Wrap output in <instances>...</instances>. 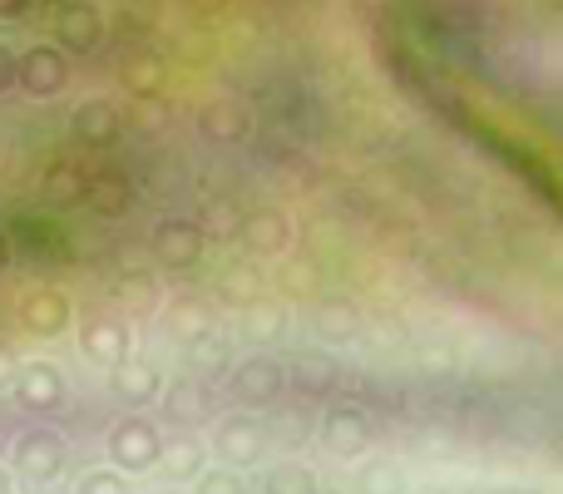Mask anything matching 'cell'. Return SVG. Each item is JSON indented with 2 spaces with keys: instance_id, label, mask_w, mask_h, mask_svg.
Returning a JSON list of instances; mask_svg holds the SVG:
<instances>
[{
  "instance_id": "obj_6",
  "label": "cell",
  "mask_w": 563,
  "mask_h": 494,
  "mask_svg": "<svg viewBox=\"0 0 563 494\" xmlns=\"http://www.w3.org/2000/svg\"><path fill=\"white\" fill-rule=\"evenodd\" d=\"M233 386L247 406H267V400H277L282 391H287V371H282L273 356H253L247 366H238Z\"/></svg>"
},
{
  "instance_id": "obj_14",
  "label": "cell",
  "mask_w": 563,
  "mask_h": 494,
  "mask_svg": "<svg viewBox=\"0 0 563 494\" xmlns=\"http://www.w3.org/2000/svg\"><path fill=\"white\" fill-rule=\"evenodd\" d=\"M65 321H69V301L59 297V292H35V297H25V327L35 331V337H55Z\"/></svg>"
},
{
  "instance_id": "obj_25",
  "label": "cell",
  "mask_w": 563,
  "mask_h": 494,
  "mask_svg": "<svg viewBox=\"0 0 563 494\" xmlns=\"http://www.w3.org/2000/svg\"><path fill=\"white\" fill-rule=\"evenodd\" d=\"M10 79H15V55L0 45V89H10Z\"/></svg>"
},
{
  "instance_id": "obj_24",
  "label": "cell",
  "mask_w": 563,
  "mask_h": 494,
  "mask_svg": "<svg viewBox=\"0 0 563 494\" xmlns=\"http://www.w3.org/2000/svg\"><path fill=\"white\" fill-rule=\"evenodd\" d=\"M154 79H158L154 65H134V69H129V85H134L139 95H154Z\"/></svg>"
},
{
  "instance_id": "obj_7",
  "label": "cell",
  "mask_w": 563,
  "mask_h": 494,
  "mask_svg": "<svg viewBox=\"0 0 563 494\" xmlns=\"http://www.w3.org/2000/svg\"><path fill=\"white\" fill-rule=\"evenodd\" d=\"M15 400L25 410H55L65 400V376L55 366H45V361H35V366H25L15 376Z\"/></svg>"
},
{
  "instance_id": "obj_15",
  "label": "cell",
  "mask_w": 563,
  "mask_h": 494,
  "mask_svg": "<svg viewBox=\"0 0 563 494\" xmlns=\"http://www.w3.org/2000/svg\"><path fill=\"white\" fill-rule=\"evenodd\" d=\"M203 134L218 139V144H233V139L247 134V114L233 105H208L203 109Z\"/></svg>"
},
{
  "instance_id": "obj_17",
  "label": "cell",
  "mask_w": 563,
  "mask_h": 494,
  "mask_svg": "<svg viewBox=\"0 0 563 494\" xmlns=\"http://www.w3.org/2000/svg\"><path fill=\"white\" fill-rule=\"evenodd\" d=\"M263 494H317V480H311L307 465H297V460H282V465L267 470Z\"/></svg>"
},
{
  "instance_id": "obj_5",
  "label": "cell",
  "mask_w": 563,
  "mask_h": 494,
  "mask_svg": "<svg viewBox=\"0 0 563 494\" xmlns=\"http://www.w3.org/2000/svg\"><path fill=\"white\" fill-rule=\"evenodd\" d=\"M213 450H218V460H223V465H253V460L263 455V426H257V420H247V416L218 420Z\"/></svg>"
},
{
  "instance_id": "obj_9",
  "label": "cell",
  "mask_w": 563,
  "mask_h": 494,
  "mask_svg": "<svg viewBox=\"0 0 563 494\" xmlns=\"http://www.w3.org/2000/svg\"><path fill=\"white\" fill-rule=\"evenodd\" d=\"M79 347H85L95 361H124L129 356V331L119 327L114 317H89Z\"/></svg>"
},
{
  "instance_id": "obj_29",
  "label": "cell",
  "mask_w": 563,
  "mask_h": 494,
  "mask_svg": "<svg viewBox=\"0 0 563 494\" xmlns=\"http://www.w3.org/2000/svg\"><path fill=\"white\" fill-rule=\"evenodd\" d=\"M5 262H10V243L0 238V272H5Z\"/></svg>"
},
{
  "instance_id": "obj_4",
  "label": "cell",
  "mask_w": 563,
  "mask_h": 494,
  "mask_svg": "<svg viewBox=\"0 0 563 494\" xmlns=\"http://www.w3.org/2000/svg\"><path fill=\"white\" fill-rule=\"evenodd\" d=\"M203 243H208V233L194 223V218H168V223H158V233H154V252H158V262H168V267H194V262L203 257Z\"/></svg>"
},
{
  "instance_id": "obj_27",
  "label": "cell",
  "mask_w": 563,
  "mask_h": 494,
  "mask_svg": "<svg viewBox=\"0 0 563 494\" xmlns=\"http://www.w3.org/2000/svg\"><path fill=\"white\" fill-rule=\"evenodd\" d=\"M0 381H10V351L0 347Z\"/></svg>"
},
{
  "instance_id": "obj_10",
  "label": "cell",
  "mask_w": 563,
  "mask_h": 494,
  "mask_svg": "<svg viewBox=\"0 0 563 494\" xmlns=\"http://www.w3.org/2000/svg\"><path fill=\"white\" fill-rule=\"evenodd\" d=\"M75 139L79 144H114L119 139V109L104 99H89L75 109Z\"/></svg>"
},
{
  "instance_id": "obj_28",
  "label": "cell",
  "mask_w": 563,
  "mask_h": 494,
  "mask_svg": "<svg viewBox=\"0 0 563 494\" xmlns=\"http://www.w3.org/2000/svg\"><path fill=\"white\" fill-rule=\"evenodd\" d=\"M20 6H25V0H0V15H15Z\"/></svg>"
},
{
  "instance_id": "obj_2",
  "label": "cell",
  "mask_w": 563,
  "mask_h": 494,
  "mask_svg": "<svg viewBox=\"0 0 563 494\" xmlns=\"http://www.w3.org/2000/svg\"><path fill=\"white\" fill-rule=\"evenodd\" d=\"M15 470L35 485H55L65 475V440L55 430H25L15 440Z\"/></svg>"
},
{
  "instance_id": "obj_1",
  "label": "cell",
  "mask_w": 563,
  "mask_h": 494,
  "mask_svg": "<svg viewBox=\"0 0 563 494\" xmlns=\"http://www.w3.org/2000/svg\"><path fill=\"white\" fill-rule=\"evenodd\" d=\"M158 446H164V436H158V426L144 416H129L109 430V460H114L119 470H154Z\"/></svg>"
},
{
  "instance_id": "obj_12",
  "label": "cell",
  "mask_w": 563,
  "mask_h": 494,
  "mask_svg": "<svg viewBox=\"0 0 563 494\" xmlns=\"http://www.w3.org/2000/svg\"><path fill=\"white\" fill-rule=\"evenodd\" d=\"M238 233H243L247 248H257V252H282L291 243V223L282 213H273V208H267V213H247Z\"/></svg>"
},
{
  "instance_id": "obj_26",
  "label": "cell",
  "mask_w": 563,
  "mask_h": 494,
  "mask_svg": "<svg viewBox=\"0 0 563 494\" xmlns=\"http://www.w3.org/2000/svg\"><path fill=\"white\" fill-rule=\"evenodd\" d=\"M336 327V331H351V317H346V307H331V317H321V327Z\"/></svg>"
},
{
  "instance_id": "obj_22",
  "label": "cell",
  "mask_w": 563,
  "mask_h": 494,
  "mask_svg": "<svg viewBox=\"0 0 563 494\" xmlns=\"http://www.w3.org/2000/svg\"><path fill=\"white\" fill-rule=\"evenodd\" d=\"M203 233H213V238H238V228H243V213H238L233 204H213L208 208V223H198Z\"/></svg>"
},
{
  "instance_id": "obj_11",
  "label": "cell",
  "mask_w": 563,
  "mask_h": 494,
  "mask_svg": "<svg viewBox=\"0 0 563 494\" xmlns=\"http://www.w3.org/2000/svg\"><path fill=\"white\" fill-rule=\"evenodd\" d=\"M85 198H89V208L95 213H104V218H119V213H129V178L124 174H95V178H85Z\"/></svg>"
},
{
  "instance_id": "obj_23",
  "label": "cell",
  "mask_w": 563,
  "mask_h": 494,
  "mask_svg": "<svg viewBox=\"0 0 563 494\" xmlns=\"http://www.w3.org/2000/svg\"><path fill=\"white\" fill-rule=\"evenodd\" d=\"M79 494H129V480L119 470H89L79 480Z\"/></svg>"
},
{
  "instance_id": "obj_30",
  "label": "cell",
  "mask_w": 563,
  "mask_h": 494,
  "mask_svg": "<svg viewBox=\"0 0 563 494\" xmlns=\"http://www.w3.org/2000/svg\"><path fill=\"white\" fill-rule=\"evenodd\" d=\"M0 494H10V475H5V470H0Z\"/></svg>"
},
{
  "instance_id": "obj_16",
  "label": "cell",
  "mask_w": 563,
  "mask_h": 494,
  "mask_svg": "<svg viewBox=\"0 0 563 494\" xmlns=\"http://www.w3.org/2000/svg\"><path fill=\"white\" fill-rule=\"evenodd\" d=\"M99 35H104V25H99L95 10H69V15L59 20V40H65L69 50H95Z\"/></svg>"
},
{
  "instance_id": "obj_13",
  "label": "cell",
  "mask_w": 563,
  "mask_h": 494,
  "mask_svg": "<svg viewBox=\"0 0 563 494\" xmlns=\"http://www.w3.org/2000/svg\"><path fill=\"white\" fill-rule=\"evenodd\" d=\"M158 465H164L168 480H198V470H203V446H198L194 436H174L158 446Z\"/></svg>"
},
{
  "instance_id": "obj_19",
  "label": "cell",
  "mask_w": 563,
  "mask_h": 494,
  "mask_svg": "<svg viewBox=\"0 0 563 494\" xmlns=\"http://www.w3.org/2000/svg\"><path fill=\"white\" fill-rule=\"evenodd\" d=\"M45 188H49L55 204H79V198H85V174L69 168V164H55L49 168V178H45Z\"/></svg>"
},
{
  "instance_id": "obj_8",
  "label": "cell",
  "mask_w": 563,
  "mask_h": 494,
  "mask_svg": "<svg viewBox=\"0 0 563 494\" xmlns=\"http://www.w3.org/2000/svg\"><path fill=\"white\" fill-rule=\"evenodd\" d=\"M15 69H20V85H25L30 95H40V99L55 95V89L65 85V75H69L65 55H59V50H49V45H35Z\"/></svg>"
},
{
  "instance_id": "obj_18",
  "label": "cell",
  "mask_w": 563,
  "mask_h": 494,
  "mask_svg": "<svg viewBox=\"0 0 563 494\" xmlns=\"http://www.w3.org/2000/svg\"><path fill=\"white\" fill-rule=\"evenodd\" d=\"M361 494H406V470L390 465V460H376V465L361 470Z\"/></svg>"
},
{
  "instance_id": "obj_3",
  "label": "cell",
  "mask_w": 563,
  "mask_h": 494,
  "mask_svg": "<svg viewBox=\"0 0 563 494\" xmlns=\"http://www.w3.org/2000/svg\"><path fill=\"white\" fill-rule=\"evenodd\" d=\"M321 440H327V450L336 460H361L371 446V420L361 416L356 406H336L321 420Z\"/></svg>"
},
{
  "instance_id": "obj_20",
  "label": "cell",
  "mask_w": 563,
  "mask_h": 494,
  "mask_svg": "<svg viewBox=\"0 0 563 494\" xmlns=\"http://www.w3.org/2000/svg\"><path fill=\"white\" fill-rule=\"evenodd\" d=\"M119 391H124L129 400H148L158 391V371L154 366H124L119 371Z\"/></svg>"
},
{
  "instance_id": "obj_21",
  "label": "cell",
  "mask_w": 563,
  "mask_h": 494,
  "mask_svg": "<svg viewBox=\"0 0 563 494\" xmlns=\"http://www.w3.org/2000/svg\"><path fill=\"white\" fill-rule=\"evenodd\" d=\"M194 494H247V485L238 470H198Z\"/></svg>"
}]
</instances>
